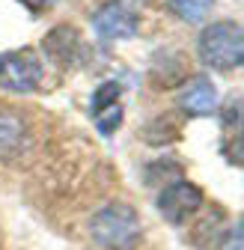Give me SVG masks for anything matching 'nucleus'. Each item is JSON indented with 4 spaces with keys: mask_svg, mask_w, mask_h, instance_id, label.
Returning <instances> with one entry per match:
<instances>
[{
    "mask_svg": "<svg viewBox=\"0 0 244 250\" xmlns=\"http://www.w3.org/2000/svg\"><path fill=\"white\" fill-rule=\"evenodd\" d=\"M200 60L208 69L218 72H232L241 66L244 60V30L238 21H215L203 27V33L197 39Z\"/></svg>",
    "mask_w": 244,
    "mask_h": 250,
    "instance_id": "nucleus-2",
    "label": "nucleus"
},
{
    "mask_svg": "<svg viewBox=\"0 0 244 250\" xmlns=\"http://www.w3.org/2000/svg\"><path fill=\"white\" fill-rule=\"evenodd\" d=\"M21 6H27L30 12H48V9H54L60 0H18Z\"/></svg>",
    "mask_w": 244,
    "mask_h": 250,
    "instance_id": "nucleus-12",
    "label": "nucleus"
},
{
    "mask_svg": "<svg viewBox=\"0 0 244 250\" xmlns=\"http://www.w3.org/2000/svg\"><path fill=\"white\" fill-rule=\"evenodd\" d=\"M155 206H158V211H161V217H164L167 224H185L191 214L200 211L203 191H200L197 185L185 182V179H176V182H170L164 191L158 194Z\"/></svg>",
    "mask_w": 244,
    "mask_h": 250,
    "instance_id": "nucleus-5",
    "label": "nucleus"
},
{
    "mask_svg": "<svg viewBox=\"0 0 244 250\" xmlns=\"http://www.w3.org/2000/svg\"><path fill=\"white\" fill-rule=\"evenodd\" d=\"M122 86L116 81H107L96 89V96H93V104H89V110H93V119L99 125V131L102 134H113L119 128V122H122Z\"/></svg>",
    "mask_w": 244,
    "mask_h": 250,
    "instance_id": "nucleus-7",
    "label": "nucleus"
},
{
    "mask_svg": "<svg viewBox=\"0 0 244 250\" xmlns=\"http://www.w3.org/2000/svg\"><path fill=\"white\" fill-rule=\"evenodd\" d=\"M45 51L54 60H60L63 66H75L78 57L83 54V42H81V36L72 27H57V30H51V33L45 36Z\"/></svg>",
    "mask_w": 244,
    "mask_h": 250,
    "instance_id": "nucleus-8",
    "label": "nucleus"
},
{
    "mask_svg": "<svg viewBox=\"0 0 244 250\" xmlns=\"http://www.w3.org/2000/svg\"><path fill=\"white\" fill-rule=\"evenodd\" d=\"M21 140H24V125L9 113H0V155L15 152Z\"/></svg>",
    "mask_w": 244,
    "mask_h": 250,
    "instance_id": "nucleus-10",
    "label": "nucleus"
},
{
    "mask_svg": "<svg viewBox=\"0 0 244 250\" xmlns=\"http://www.w3.org/2000/svg\"><path fill=\"white\" fill-rule=\"evenodd\" d=\"M179 110L188 116H211L218 110V89L205 75L191 78L179 92Z\"/></svg>",
    "mask_w": 244,
    "mask_h": 250,
    "instance_id": "nucleus-6",
    "label": "nucleus"
},
{
    "mask_svg": "<svg viewBox=\"0 0 244 250\" xmlns=\"http://www.w3.org/2000/svg\"><path fill=\"white\" fill-rule=\"evenodd\" d=\"M137 27H140V18H137L134 6H128L125 0H107V3H102L93 12V30L104 42L131 39V36H137Z\"/></svg>",
    "mask_w": 244,
    "mask_h": 250,
    "instance_id": "nucleus-4",
    "label": "nucleus"
},
{
    "mask_svg": "<svg viewBox=\"0 0 244 250\" xmlns=\"http://www.w3.org/2000/svg\"><path fill=\"white\" fill-rule=\"evenodd\" d=\"M211 6H215V0H170L173 15H179L188 24H200L211 12Z\"/></svg>",
    "mask_w": 244,
    "mask_h": 250,
    "instance_id": "nucleus-9",
    "label": "nucleus"
},
{
    "mask_svg": "<svg viewBox=\"0 0 244 250\" xmlns=\"http://www.w3.org/2000/svg\"><path fill=\"white\" fill-rule=\"evenodd\" d=\"M221 250H244V241H241V224H232V227L221 235Z\"/></svg>",
    "mask_w": 244,
    "mask_h": 250,
    "instance_id": "nucleus-11",
    "label": "nucleus"
},
{
    "mask_svg": "<svg viewBox=\"0 0 244 250\" xmlns=\"http://www.w3.org/2000/svg\"><path fill=\"white\" fill-rule=\"evenodd\" d=\"M42 75L45 69L36 51L18 48V51L0 54V86L6 92H33L42 83Z\"/></svg>",
    "mask_w": 244,
    "mask_h": 250,
    "instance_id": "nucleus-3",
    "label": "nucleus"
},
{
    "mask_svg": "<svg viewBox=\"0 0 244 250\" xmlns=\"http://www.w3.org/2000/svg\"><path fill=\"white\" fill-rule=\"evenodd\" d=\"M89 235L104 250H134L143 235V224L128 203H107L89 217Z\"/></svg>",
    "mask_w": 244,
    "mask_h": 250,
    "instance_id": "nucleus-1",
    "label": "nucleus"
}]
</instances>
